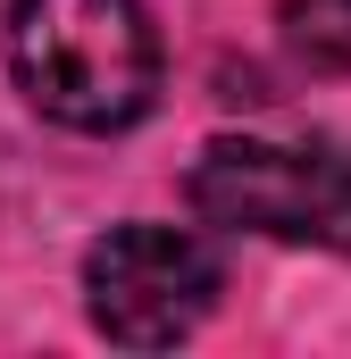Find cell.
<instances>
[{
  "label": "cell",
  "instance_id": "3",
  "mask_svg": "<svg viewBox=\"0 0 351 359\" xmlns=\"http://www.w3.org/2000/svg\"><path fill=\"white\" fill-rule=\"evenodd\" d=\"M226 292V259L192 226H109L84 251V309L117 351L184 343Z\"/></svg>",
  "mask_w": 351,
  "mask_h": 359
},
{
  "label": "cell",
  "instance_id": "1",
  "mask_svg": "<svg viewBox=\"0 0 351 359\" xmlns=\"http://www.w3.org/2000/svg\"><path fill=\"white\" fill-rule=\"evenodd\" d=\"M8 76L67 134H126L159 100L143 0H8Z\"/></svg>",
  "mask_w": 351,
  "mask_h": 359
},
{
  "label": "cell",
  "instance_id": "4",
  "mask_svg": "<svg viewBox=\"0 0 351 359\" xmlns=\"http://www.w3.org/2000/svg\"><path fill=\"white\" fill-rule=\"evenodd\" d=\"M276 34L310 76H351V0H276Z\"/></svg>",
  "mask_w": 351,
  "mask_h": 359
},
{
  "label": "cell",
  "instance_id": "2",
  "mask_svg": "<svg viewBox=\"0 0 351 359\" xmlns=\"http://www.w3.org/2000/svg\"><path fill=\"white\" fill-rule=\"evenodd\" d=\"M192 209L226 234L260 243H310L351 251V151L343 142H267V134H218L192 159Z\"/></svg>",
  "mask_w": 351,
  "mask_h": 359
}]
</instances>
